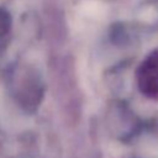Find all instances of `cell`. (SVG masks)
<instances>
[{
  "instance_id": "obj_1",
  "label": "cell",
  "mask_w": 158,
  "mask_h": 158,
  "mask_svg": "<svg viewBox=\"0 0 158 158\" xmlns=\"http://www.w3.org/2000/svg\"><path fill=\"white\" fill-rule=\"evenodd\" d=\"M138 85L144 95L158 99V54L149 56L139 67Z\"/></svg>"
}]
</instances>
